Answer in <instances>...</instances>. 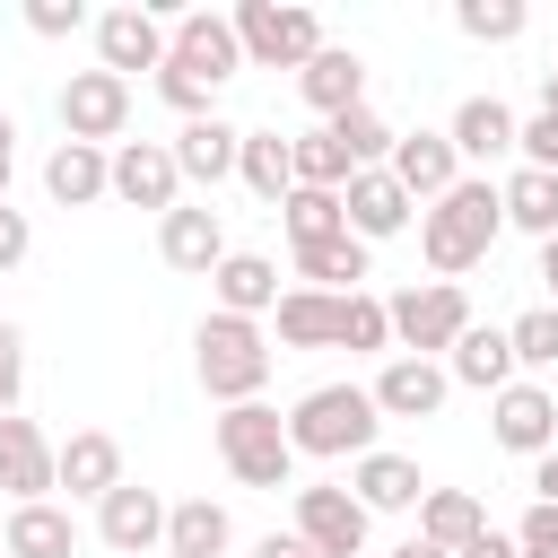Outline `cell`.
Returning a JSON list of instances; mask_svg holds the SVG:
<instances>
[{"label":"cell","mask_w":558,"mask_h":558,"mask_svg":"<svg viewBox=\"0 0 558 558\" xmlns=\"http://www.w3.org/2000/svg\"><path fill=\"white\" fill-rule=\"evenodd\" d=\"M497 235H506V201H497V183H488V174H462L445 201H427V209H418V253H427V270H436V279L480 270Z\"/></svg>","instance_id":"1"},{"label":"cell","mask_w":558,"mask_h":558,"mask_svg":"<svg viewBox=\"0 0 558 558\" xmlns=\"http://www.w3.org/2000/svg\"><path fill=\"white\" fill-rule=\"evenodd\" d=\"M192 375H201V392L218 401V410H235V401H262V384H270V331L262 323H244V314H201V331H192Z\"/></svg>","instance_id":"2"},{"label":"cell","mask_w":558,"mask_h":558,"mask_svg":"<svg viewBox=\"0 0 558 558\" xmlns=\"http://www.w3.org/2000/svg\"><path fill=\"white\" fill-rule=\"evenodd\" d=\"M375 427H384V410H375L366 384H314V392L288 410L296 462H357V453H375Z\"/></svg>","instance_id":"3"},{"label":"cell","mask_w":558,"mask_h":558,"mask_svg":"<svg viewBox=\"0 0 558 558\" xmlns=\"http://www.w3.org/2000/svg\"><path fill=\"white\" fill-rule=\"evenodd\" d=\"M384 314H392V357H453V340L480 323L462 279H410L384 296Z\"/></svg>","instance_id":"4"},{"label":"cell","mask_w":558,"mask_h":558,"mask_svg":"<svg viewBox=\"0 0 558 558\" xmlns=\"http://www.w3.org/2000/svg\"><path fill=\"white\" fill-rule=\"evenodd\" d=\"M218 462H227L244 488H296V445H288V418H279L270 401L218 410Z\"/></svg>","instance_id":"5"},{"label":"cell","mask_w":558,"mask_h":558,"mask_svg":"<svg viewBox=\"0 0 558 558\" xmlns=\"http://www.w3.org/2000/svg\"><path fill=\"white\" fill-rule=\"evenodd\" d=\"M235 44L253 70H305L323 52V17L296 9V0H244L235 9Z\"/></svg>","instance_id":"6"},{"label":"cell","mask_w":558,"mask_h":558,"mask_svg":"<svg viewBox=\"0 0 558 558\" xmlns=\"http://www.w3.org/2000/svg\"><path fill=\"white\" fill-rule=\"evenodd\" d=\"M122 131H131V78H113V70H70V78H61V140L122 148Z\"/></svg>","instance_id":"7"},{"label":"cell","mask_w":558,"mask_h":558,"mask_svg":"<svg viewBox=\"0 0 558 558\" xmlns=\"http://www.w3.org/2000/svg\"><path fill=\"white\" fill-rule=\"evenodd\" d=\"M366 532H375V514H366L340 480L296 488V541H305L314 558H366Z\"/></svg>","instance_id":"8"},{"label":"cell","mask_w":558,"mask_h":558,"mask_svg":"<svg viewBox=\"0 0 558 558\" xmlns=\"http://www.w3.org/2000/svg\"><path fill=\"white\" fill-rule=\"evenodd\" d=\"M166 61L192 70V78H209V87H227V78L244 70L235 17H218V9H183V17H166Z\"/></svg>","instance_id":"9"},{"label":"cell","mask_w":558,"mask_h":558,"mask_svg":"<svg viewBox=\"0 0 558 558\" xmlns=\"http://www.w3.org/2000/svg\"><path fill=\"white\" fill-rule=\"evenodd\" d=\"M488 436H497L506 453H523V462L558 453V392H549V384H532V375H514V384L488 401Z\"/></svg>","instance_id":"10"},{"label":"cell","mask_w":558,"mask_h":558,"mask_svg":"<svg viewBox=\"0 0 558 558\" xmlns=\"http://www.w3.org/2000/svg\"><path fill=\"white\" fill-rule=\"evenodd\" d=\"M61 488V445L35 418H0V497L9 506H44Z\"/></svg>","instance_id":"11"},{"label":"cell","mask_w":558,"mask_h":558,"mask_svg":"<svg viewBox=\"0 0 558 558\" xmlns=\"http://www.w3.org/2000/svg\"><path fill=\"white\" fill-rule=\"evenodd\" d=\"M96 70H113V78H131V70H166V17L140 9V0L105 9V17H96Z\"/></svg>","instance_id":"12"},{"label":"cell","mask_w":558,"mask_h":558,"mask_svg":"<svg viewBox=\"0 0 558 558\" xmlns=\"http://www.w3.org/2000/svg\"><path fill=\"white\" fill-rule=\"evenodd\" d=\"M113 201H131V209H183V166H174V148L166 140H122L113 148Z\"/></svg>","instance_id":"13"},{"label":"cell","mask_w":558,"mask_h":558,"mask_svg":"<svg viewBox=\"0 0 558 558\" xmlns=\"http://www.w3.org/2000/svg\"><path fill=\"white\" fill-rule=\"evenodd\" d=\"M157 253H166V270H192V279H209L235 244H227V218L209 209V201H183V209H166L157 218Z\"/></svg>","instance_id":"14"},{"label":"cell","mask_w":558,"mask_h":558,"mask_svg":"<svg viewBox=\"0 0 558 558\" xmlns=\"http://www.w3.org/2000/svg\"><path fill=\"white\" fill-rule=\"evenodd\" d=\"M166 497L157 488H140V480H122L105 506H96V541L105 549H122V558H148V549H166Z\"/></svg>","instance_id":"15"},{"label":"cell","mask_w":558,"mask_h":558,"mask_svg":"<svg viewBox=\"0 0 558 558\" xmlns=\"http://www.w3.org/2000/svg\"><path fill=\"white\" fill-rule=\"evenodd\" d=\"M445 140L462 148V166H497V157H514L523 113H514L506 96H462V105H453V122H445Z\"/></svg>","instance_id":"16"},{"label":"cell","mask_w":558,"mask_h":558,"mask_svg":"<svg viewBox=\"0 0 558 558\" xmlns=\"http://www.w3.org/2000/svg\"><path fill=\"white\" fill-rule=\"evenodd\" d=\"M392 183L427 209V201H445V192L462 183V148H453L445 131H401V140H392Z\"/></svg>","instance_id":"17"},{"label":"cell","mask_w":558,"mask_h":558,"mask_svg":"<svg viewBox=\"0 0 558 558\" xmlns=\"http://www.w3.org/2000/svg\"><path fill=\"white\" fill-rule=\"evenodd\" d=\"M366 392H375L384 418H436L445 392H453V375H445V357H384V375Z\"/></svg>","instance_id":"18"},{"label":"cell","mask_w":558,"mask_h":558,"mask_svg":"<svg viewBox=\"0 0 558 558\" xmlns=\"http://www.w3.org/2000/svg\"><path fill=\"white\" fill-rule=\"evenodd\" d=\"M174 166H183V183H201V192H218L227 174H235V157H244V131L227 122V113H201V122H183L174 140Z\"/></svg>","instance_id":"19"},{"label":"cell","mask_w":558,"mask_h":558,"mask_svg":"<svg viewBox=\"0 0 558 558\" xmlns=\"http://www.w3.org/2000/svg\"><path fill=\"white\" fill-rule=\"evenodd\" d=\"M340 209H349V235H357V244H384V235H401V227H410V209H418V201L392 183V166H366V174H349Z\"/></svg>","instance_id":"20"},{"label":"cell","mask_w":558,"mask_h":558,"mask_svg":"<svg viewBox=\"0 0 558 558\" xmlns=\"http://www.w3.org/2000/svg\"><path fill=\"white\" fill-rule=\"evenodd\" d=\"M349 497L366 506V514H418V497H427V480H418V462L410 453H357L349 462Z\"/></svg>","instance_id":"21"},{"label":"cell","mask_w":558,"mask_h":558,"mask_svg":"<svg viewBox=\"0 0 558 558\" xmlns=\"http://www.w3.org/2000/svg\"><path fill=\"white\" fill-rule=\"evenodd\" d=\"M296 96H305L323 122H340V113H357V105H366V61H357L349 44H323V52L296 70Z\"/></svg>","instance_id":"22"},{"label":"cell","mask_w":558,"mask_h":558,"mask_svg":"<svg viewBox=\"0 0 558 558\" xmlns=\"http://www.w3.org/2000/svg\"><path fill=\"white\" fill-rule=\"evenodd\" d=\"M209 296H218V314H244V323H262V314H279V262L270 253H227L218 270H209Z\"/></svg>","instance_id":"23"},{"label":"cell","mask_w":558,"mask_h":558,"mask_svg":"<svg viewBox=\"0 0 558 558\" xmlns=\"http://www.w3.org/2000/svg\"><path fill=\"white\" fill-rule=\"evenodd\" d=\"M445 375L497 401V392H506V384L523 375V366H514V340H506V323H471V331L453 340V357H445Z\"/></svg>","instance_id":"24"},{"label":"cell","mask_w":558,"mask_h":558,"mask_svg":"<svg viewBox=\"0 0 558 558\" xmlns=\"http://www.w3.org/2000/svg\"><path fill=\"white\" fill-rule=\"evenodd\" d=\"M122 480H131V471H122V445H113L105 427H78V436H61V488H70V497L105 506Z\"/></svg>","instance_id":"25"},{"label":"cell","mask_w":558,"mask_h":558,"mask_svg":"<svg viewBox=\"0 0 558 558\" xmlns=\"http://www.w3.org/2000/svg\"><path fill=\"white\" fill-rule=\"evenodd\" d=\"M44 192H52L61 209H87V201H105V192H113V148L61 140V148L44 157Z\"/></svg>","instance_id":"26"},{"label":"cell","mask_w":558,"mask_h":558,"mask_svg":"<svg viewBox=\"0 0 558 558\" xmlns=\"http://www.w3.org/2000/svg\"><path fill=\"white\" fill-rule=\"evenodd\" d=\"M480 532H488V506H480L471 488H427V497H418V541H427V549L462 558Z\"/></svg>","instance_id":"27"},{"label":"cell","mask_w":558,"mask_h":558,"mask_svg":"<svg viewBox=\"0 0 558 558\" xmlns=\"http://www.w3.org/2000/svg\"><path fill=\"white\" fill-rule=\"evenodd\" d=\"M0 558H78V514L70 506H9V541Z\"/></svg>","instance_id":"28"},{"label":"cell","mask_w":558,"mask_h":558,"mask_svg":"<svg viewBox=\"0 0 558 558\" xmlns=\"http://www.w3.org/2000/svg\"><path fill=\"white\" fill-rule=\"evenodd\" d=\"M235 549V514L218 497H183L166 514V558H227Z\"/></svg>","instance_id":"29"},{"label":"cell","mask_w":558,"mask_h":558,"mask_svg":"<svg viewBox=\"0 0 558 558\" xmlns=\"http://www.w3.org/2000/svg\"><path fill=\"white\" fill-rule=\"evenodd\" d=\"M235 183L262 201V209H279L288 192H296V148L279 140V131H244V157H235Z\"/></svg>","instance_id":"30"},{"label":"cell","mask_w":558,"mask_h":558,"mask_svg":"<svg viewBox=\"0 0 558 558\" xmlns=\"http://www.w3.org/2000/svg\"><path fill=\"white\" fill-rule=\"evenodd\" d=\"M296 279H305V288H323V296H357V279H366V244H357V235L296 244Z\"/></svg>","instance_id":"31"},{"label":"cell","mask_w":558,"mask_h":558,"mask_svg":"<svg viewBox=\"0 0 558 558\" xmlns=\"http://www.w3.org/2000/svg\"><path fill=\"white\" fill-rule=\"evenodd\" d=\"M497 201H506V227H523V235H558V174H541V166H514L506 183H497Z\"/></svg>","instance_id":"32"},{"label":"cell","mask_w":558,"mask_h":558,"mask_svg":"<svg viewBox=\"0 0 558 558\" xmlns=\"http://www.w3.org/2000/svg\"><path fill=\"white\" fill-rule=\"evenodd\" d=\"M270 323H279V349H331V331H340V296H323V288H288Z\"/></svg>","instance_id":"33"},{"label":"cell","mask_w":558,"mask_h":558,"mask_svg":"<svg viewBox=\"0 0 558 558\" xmlns=\"http://www.w3.org/2000/svg\"><path fill=\"white\" fill-rule=\"evenodd\" d=\"M331 349H349V357H392V314H384L375 288L340 296V331H331Z\"/></svg>","instance_id":"34"},{"label":"cell","mask_w":558,"mask_h":558,"mask_svg":"<svg viewBox=\"0 0 558 558\" xmlns=\"http://www.w3.org/2000/svg\"><path fill=\"white\" fill-rule=\"evenodd\" d=\"M279 227H288V244H323V235H349V209H340V192H288L279 201Z\"/></svg>","instance_id":"35"},{"label":"cell","mask_w":558,"mask_h":558,"mask_svg":"<svg viewBox=\"0 0 558 558\" xmlns=\"http://www.w3.org/2000/svg\"><path fill=\"white\" fill-rule=\"evenodd\" d=\"M506 340H514V366L541 384V375L558 366V305H549V296H541V305H523V314L506 323Z\"/></svg>","instance_id":"36"},{"label":"cell","mask_w":558,"mask_h":558,"mask_svg":"<svg viewBox=\"0 0 558 558\" xmlns=\"http://www.w3.org/2000/svg\"><path fill=\"white\" fill-rule=\"evenodd\" d=\"M323 131L349 148V166H357V174H366V166H392V140H401L375 105H357V113H340V122H323Z\"/></svg>","instance_id":"37"},{"label":"cell","mask_w":558,"mask_h":558,"mask_svg":"<svg viewBox=\"0 0 558 558\" xmlns=\"http://www.w3.org/2000/svg\"><path fill=\"white\" fill-rule=\"evenodd\" d=\"M288 148H296V183H305V192H349L357 166H349V148H340L331 131H305V140H288Z\"/></svg>","instance_id":"38"},{"label":"cell","mask_w":558,"mask_h":558,"mask_svg":"<svg viewBox=\"0 0 558 558\" xmlns=\"http://www.w3.org/2000/svg\"><path fill=\"white\" fill-rule=\"evenodd\" d=\"M453 26H462L471 44H514L532 17H523V0H453Z\"/></svg>","instance_id":"39"},{"label":"cell","mask_w":558,"mask_h":558,"mask_svg":"<svg viewBox=\"0 0 558 558\" xmlns=\"http://www.w3.org/2000/svg\"><path fill=\"white\" fill-rule=\"evenodd\" d=\"M157 96H166V105H174L183 122H201V113H218V87H209V78H192V70H174V61L157 70Z\"/></svg>","instance_id":"40"},{"label":"cell","mask_w":558,"mask_h":558,"mask_svg":"<svg viewBox=\"0 0 558 558\" xmlns=\"http://www.w3.org/2000/svg\"><path fill=\"white\" fill-rule=\"evenodd\" d=\"M514 157H523V166H541V174H558V105H532V113H523Z\"/></svg>","instance_id":"41"},{"label":"cell","mask_w":558,"mask_h":558,"mask_svg":"<svg viewBox=\"0 0 558 558\" xmlns=\"http://www.w3.org/2000/svg\"><path fill=\"white\" fill-rule=\"evenodd\" d=\"M17 392H26V340L17 323H0V418H17Z\"/></svg>","instance_id":"42"},{"label":"cell","mask_w":558,"mask_h":558,"mask_svg":"<svg viewBox=\"0 0 558 558\" xmlns=\"http://www.w3.org/2000/svg\"><path fill=\"white\" fill-rule=\"evenodd\" d=\"M26 26H35V35H52V44H61V35H78V26H96V17H87V9H78V0H26Z\"/></svg>","instance_id":"43"},{"label":"cell","mask_w":558,"mask_h":558,"mask_svg":"<svg viewBox=\"0 0 558 558\" xmlns=\"http://www.w3.org/2000/svg\"><path fill=\"white\" fill-rule=\"evenodd\" d=\"M514 549H523V558H558V506H523Z\"/></svg>","instance_id":"44"},{"label":"cell","mask_w":558,"mask_h":558,"mask_svg":"<svg viewBox=\"0 0 558 558\" xmlns=\"http://www.w3.org/2000/svg\"><path fill=\"white\" fill-rule=\"evenodd\" d=\"M26 253H35V227H26V209H9V201H0V270H17Z\"/></svg>","instance_id":"45"},{"label":"cell","mask_w":558,"mask_h":558,"mask_svg":"<svg viewBox=\"0 0 558 558\" xmlns=\"http://www.w3.org/2000/svg\"><path fill=\"white\" fill-rule=\"evenodd\" d=\"M532 506H558V453L532 462Z\"/></svg>","instance_id":"46"},{"label":"cell","mask_w":558,"mask_h":558,"mask_svg":"<svg viewBox=\"0 0 558 558\" xmlns=\"http://www.w3.org/2000/svg\"><path fill=\"white\" fill-rule=\"evenodd\" d=\"M462 558H523V549H514V532H497V523H488V532H480Z\"/></svg>","instance_id":"47"},{"label":"cell","mask_w":558,"mask_h":558,"mask_svg":"<svg viewBox=\"0 0 558 558\" xmlns=\"http://www.w3.org/2000/svg\"><path fill=\"white\" fill-rule=\"evenodd\" d=\"M253 558H314V549H305L296 532H262V541H253Z\"/></svg>","instance_id":"48"},{"label":"cell","mask_w":558,"mask_h":558,"mask_svg":"<svg viewBox=\"0 0 558 558\" xmlns=\"http://www.w3.org/2000/svg\"><path fill=\"white\" fill-rule=\"evenodd\" d=\"M541 279H549V305H558V235L541 244Z\"/></svg>","instance_id":"49"},{"label":"cell","mask_w":558,"mask_h":558,"mask_svg":"<svg viewBox=\"0 0 558 558\" xmlns=\"http://www.w3.org/2000/svg\"><path fill=\"white\" fill-rule=\"evenodd\" d=\"M384 558H445V549H427V541L410 532V541H401V549H384Z\"/></svg>","instance_id":"50"},{"label":"cell","mask_w":558,"mask_h":558,"mask_svg":"<svg viewBox=\"0 0 558 558\" xmlns=\"http://www.w3.org/2000/svg\"><path fill=\"white\" fill-rule=\"evenodd\" d=\"M541 105H558V61H549V70H541Z\"/></svg>","instance_id":"51"},{"label":"cell","mask_w":558,"mask_h":558,"mask_svg":"<svg viewBox=\"0 0 558 558\" xmlns=\"http://www.w3.org/2000/svg\"><path fill=\"white\" fill-rule=\"evenodd\" d=\"M0 157H17V122L9 113H0Z\"/></svg>","instance_id":"52"},{"label":"cell","mask_w":558,"mask_h":558,"mask_svg":"<svg viewBox=\"0 0 558 558\" xmlns=\"http://www.w3.org/2000/svg\"><path fill=\"white\" fill-rule=\"evenodd\" d=\"M0 541H9V497H0Z\"/></svg>","instance_id":"53"}]
</instances>
